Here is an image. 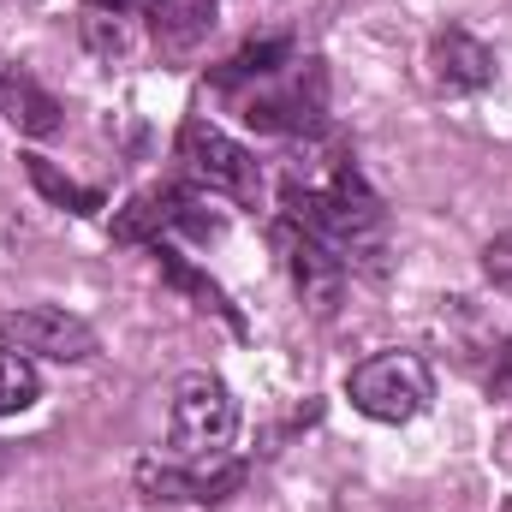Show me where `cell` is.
Wrapping results in <instances>:
<instances>
[{"label": "cell", "instance_id": "cell-1", "mask_svg": "<svg viewBox=\"0 0 512 512\" xmlns=\"http://www.w3.org/2000/svg\"><path fill=\"white\" fill-rule=\"evenodd\" d=\"M167 435L179 459H221L227 441L239 435V399L215 370H185L173 382V411H167Z\"/></svg>", "mask_w": 512, "mask_h": 512}, {"label": "cell", "instance_id": "cell-2", "mask_svg": "<svg viewBox=\"0 0 512 512\" xmlns=\"http://www.w3.org/2000/svg\"><path fill=\"white\" fill-rule=\"evenodd\" d=\"M346 399L376 423H411L417 411H429L435 376L417 352H376L346 376Z\"/></svg>", "mask_w": 512, "mask_h": 512}, {"label": "cell", "instance_id": "cell-3", "mask_svg": "<svg viewBox=\"0 0 512 512\" xmlns=\"http://www.w3.org/2000/svg\"><path fill=\"white\" fill-rule=\"evenodd\" d=\"M179 161H185L191 185H203L209 197L256 203V185H262V173H256V155L245 149V143H233V137L215 126V120L191 114V120L179 126Z\"/></svg>", "mask_w": 512, "mask_h": 512}, {"label": "cell", "instance_id": "cell-4", "mask_svg": "<svg viewBox=\"0 0 512 512\" xmlns=\"http://www.w3.org/2000/svg\"><path fill=\"white\" fill-rule=\"evenodd\" d=\"M0 334L24 358H54V364H90L96 358V328L60 304H24V310L0 316Z\"/></svg>", "mask_w": 512, "mask_h": 512}, {"label": "cell", "instance_id": "cell-5", "mask_svg": "<svg viewBox=\"0 0 512 512\" xmlns=\"http://www.w3.org/2000/svg\"><path fill=\"white\" fill-rule=\"evenodd\" d=\"M274 245H280L286 268H292L298 298H304L316 316H334V310H340V298H346V280H352V268L340 262V251H334V245H322L316 233H304L298 221H280V227H274Z\"/></svg>", "mask_w": 512, "mask_h": 512}, {"label": "cell", "instance_id": "cell-6", "mask_svg": "<svg viewBox=\"0 0 512 512\" xmlns=\"http://www.w3.org/2000/svg\"><path fill=\"white\" fill-rule=\"evenodd\" d=\"M137 489L155 501H191V507H215L227 495L245 489V465L239 459H191V465H161L143 459L137 465Z\"/></svg>", "mask_w": 512, "mask_h": 512}, {"label": "cell", "instance_id": "cell-7", "mask_svg": "<svg viewBox=\"0 0 512 512\" xmlns=\"http://www.w3.org/2000/svg\"><path fill=\"white\" fill-rule=\"evenodd\" d=\"M423 78L435 96H477L495 84V54L465 24H447V30H435V42L423 54Z\"/></svg>", "mask_w": 512, "mask_h": 512}, {"label": "cell", "instance_id": "cell-8", "mask_svg": "<svg viewBox=\"0 0 512 512\" xmlns=\"http://www.w3.org/2000/svg\"><path fill=\"white\" fill-rule=\"evenodd\" d=\"M245 126L251 131H322V66L304 60V72L280 90H251L245 96Z\"/></svg>", "mask_w": 512, "mask_h": 512}, {"label": "cell", "instance_id": "cell-9", "mask_svg": "<svg viewBox=\"0 0 512 512\" xmlns=\"http://www.w3.org/2000/svg\"><path fill=\"white\" fill-rule=\"evenodd\" d=\"M0 114L24 137H54L60 131V102L24 72V66H0Z\"/></svg>", "mask_w": 512, "mask_h": 512}, {"label": "cell", "instance_id": "cell-10", "mask_svg": "<svg viewBox=\"0 0 512 512\" xmlns=\"http://www.w3.org/2000/svg\"><path fill=\"white\" fill-rule=\"evenodd\" d=\"M215 12H221L215 0H155L149 6V30H155V42L167 54H191L197 42H209Z\"/></svg>", "mask_w": 512, "mask_h": 512}, {"label": "cell", "instance_id": "cell-11", "mask_svg": "<svg viewBox=\"0 0 512 512\" xmlns=\"http://www.w3.org/2000/svg\"><path fill=\"white\" fill-rule=\"evenodd\" d=\"M173 215H179V191L173 185L137 191L126 209L114 215V239L120 245H161V233H173Z\"/></svg>", "mask_w": 512, "mask_h": 512}, {"label": "cell", "instance_id": "cell-12", "mask_svg": "<svg viewBox=\"0 0 512 512\" xmlns=\"http://www.w3.org/2000/svg\"><path fill=\"white\" fill-rule=\"evenodd\" d=\"M155 262H161V280H167V286L191 292V298H197V310H215V316H221L233 334H245V322H239V310L227 304V292H221V286H215V280H209V274H203V268H197L185 251H173V245H155Z\"/></svg>", "mask_w": 512, "mask_h": 512}, {"label": "cell", "instance_id": "cell-13", "mask_svg": "<svg viewBox=\"0 0 512 512\" xmlns=\"http://www.w3.org/2000/svg\"><path fill=\"white\" fill-rule=\"evenodd\" d=\"M24 173H30V185H36L54 209H72V215H102V209H108V197H102V191H90V185L66 179L48 155H24Z\"/></svg>", "mask_w": 512, "mask_h": 512}, {"label": "cell", "instance_id": "cell-14", "mask_svg": "<svg viewBox=\"0 0 512 512\" xmlns=\"http://www.w3.org/2000/svg\"><path fill=\"white\" fill-rule=\"evenodd\" d=\"M286 66H292V42H286V36H268V42H245L215 78L233 90V84H245V78H262V84H268V78H280Z\"/></svg>", "mask_w": 512, "mask_h": 512}, {"label": "cell", "instance_id": "cell-15", "mask_svg": "<svg viewBox=\"0 0 512 512\" xmlns=\"http://www.w3.org/2000/svg\"><path fill=\"white\" fill-rule=\"evenodd\" d=\"M36 364L24 358V352H0V417H18V411H30L36 405Z\"/></svg>", "mask_w": 512, "mask_h": 512}, {"label": "cell", "instance_id": "cell-16", "mask_svg": "<svg viewBox=\"0 0 512 512\" xmlns=\"http://www.w3.org/2000/svg\"><path fill=\"white\" fill-rule=\"evenodd\" d=\"M84 42H90V54H102L108 66H114V60H131V24L120 18V12L90 6V18H84Z\"/></svg>", "mask_w": 512, "mask_h": 512}, {"label": "cell", "instance_id": "cell-17", "mask_svg": "<svg viewBox=\"0 0 512 512\" xmlns=\"http://www.w3.org/2000/svg\"><path fill=\"white\" fill-rule=\"evenodd\" d=\"M483 280L512 298V233H495V239L483 245Z\"/></svg>", "mask_w": 512, "mask_h": 512}, {"label": "cell", "instance_id": "cell-18", "mask_svg": "<svg viewBox=\"0 0 512 512\" xmlns=\"http://www.w3.org/2000/svg\"><path fill=\"white\" fill-rule=\"evenodd\" d=\"M501 382H512V334H507V346H501Z\"/></svg>", "mask_w": 512, "mask_h": 512}, {"label": "cell", "instance_id": "cell-19", "mask_svg": "<svg viewBox=\"0 0 512 512\" xmlns=\"http://www.w3.org/2000/svg\"><path fill=\"white\" fill-rule=\"evenodd\" d=\"M90 6H102V12H126V0H90Z\"/></svg>", "mask_w": 512, "mask_h": 512}, {"label": "cell", "instance_id": "cell-20", "mask_svg": "<svg viewBox=\"0 0 512 512\" xmlns=\"http://www.w3.org/2000/svg\"><path fill=\"white\" fill-rule=\"evenodd\" d=\"M507 447H512V429H507Z\"/></svg>", "mask_w": 512, "mask_h": 512}, {"label": "cell", "instance_id": "cell-21", "mask_svg": "<svg viewBox=\"0 0 512 512\" xmlns=\"http://www.w3.org/2000/svg\"><path fill=\"white\" fill-rule=\"evenodd\" d=\"M507 512H512V507H507Z\"/></svg>", "mask_w": 512, "mask_h": 512}]
</instances>
